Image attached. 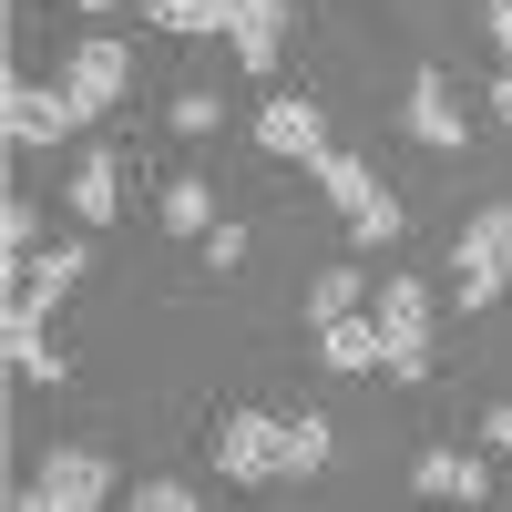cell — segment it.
I'll return each instance as SVG.
<instances>
[{
	"label": "cell",
	"instance_id": "cell-1",
	"mask_svg": "<svg viewBox=\"0 0 512 512\" xmlns=\"http://www.w3.org/2000/svg\"><path fill=\"white\" fill-rule=\"evenodd\" d=\"M308 175L328 185V205H338V216H349V236H359V246H390V236H400V195L379 185V175H369L359 154H338V144H328V154L308 164Z\"/></svg>",
	"mask_w": 512,
	"mask_h": 512
},
{
	"label": "cell",
	"instance_id": "cell-2",
	"mask_svg": "<svg viewBox=\"0 0 512 512\" xmlns=\"http://www.w3.org/2000/svg\"><path fill=\"white\" fill-rule=\"evenodd\" d=\"M502 287H512V205H482L451 246V297L461 308H492Z\"/></svg>",
	"mask_w": 512,
	"mask_h": 512
},
{
	"label": "cell",
	"instance_id": "cell-3",
	"mask_svg": "<svg viewBox=\"0 0 512 512\" xmlns=\"http://www.w3.org/2000/svg\"><path fill=\"white\" fill-rule=\"evenodd\" d=\"M113 492V461L93 451V441H62V451H41V472H31V492H11L21 512H93Z\"/></svg>",
	"mask_w": 512,
	"mask_h": 512
},
{
	"label": "cell",
	"instance_id": "cell-4",
	"mask_svg": "<svg viewBox=\"0 0 512 512\" xmlns=\"http://www.w3.org/2000/svg\"><path fill=\"white\" fill-rule=\"evenodd\" d=\"M379 338H390V379H431V287L420 277H390L379 287Z\"/></svg>",
	"mask_w": 512,
	"mask_h": 512
},
{
	"label": "cell",
	"instance_id": "cell-5",
	"mask_svg": "<svg viewBox=\"0 0 512 512\" xmlns=\"http://www.w3.org/2000/svg\"><path fill=\"white\" fill-rule=\"evenodd\" d=\"M277 451H287V420H277V410H236L226 431H216V472H236V482H277Z\"/></svg>",
	"mask_w": 512,
	"mask_h": 512
},
{
	"label": "cell",
	"instance_id": "cell-6",
	"mask_svg": "<svg viewBox=\"0 0 512 512\" xmlns=\"http://www.w3.org/2000/svg\"><path fill=\"white\" fill-rule=\"evenodd\" d=\"M72 123H82V103L52 93V82H11V93H0V134L11 144H62Z\"/></svg>",
	"mask_w": 512,
	"mask_h": 512
},
{
	"label": "cell",
	"instance_id": "cell-7",
	"mask_svg": "<svg viewBox=\"0 0 512 512\" xmlns=\"http://www.w3.org/2000/svg\"><path fill=\"white\" fill-rule=\"evenodd\" d=\"M256 144H267L277 164H318L328 154V123H318V103L277 93V103H256Z\"/></svg>",
	"mask_w": 512,
	"mask_h": 512
},
{
	"label": "cell",
	"instance_id": "cell-8",
	"mask_svg": "<svg viewBox=\"0 0 512 512\" xmlns=\"http://www.w3.org/2000/svg\"><path fill=\"white\" fill-rule=\"evenodd\" d=\"M123 82H134L123 41H82V52H72V72H62V93H72L82 113H103V103H123Z\"/></svg>",
	"mask_w": 512,
	"mask_h": 512
},
{
	"label": "cell",
	"instance_id": "cell-9",
	"mask_svg": "<svg viewBox=\"0 0 512 512\" xmlns=\"http://www.w3.org/2000/svg\"><path fill=\"white\" fill-rule=\"evenodd\" d=\"M41 328H52V308L11 297V318H0V349H11V369H21V379H62V349H52Z\"/></svg>",
	"mask_w": 512,
	"mask_h": 512
},
{
	"label": "cell",
	"instance_id": "cell-10",
	"mask_svg": "<svg viewBox=\"0 0 512 512\" xmlns=\"http://www.w3.org/2000/svg\"><path fill=\"white\" fill-rule=\"evenodd\" d=\"M277 31H287V0H226V41H236L246 72L277 62Z\"/></svg>",
	"mask_w": 512,
	"mask_h": 512
},
{
	"label": "cell",
	"instance_id": "cell-11",
	"mask_svg": "<svg viewBox=\"0 0 512 512\" xmlns=\"http://www.w3.org/2000/svg\"><path fill=\"white\" fill-rule=\"evenodd\" d=\"M410 492H431V502H492V472L461 461V451H420L410 461Z\"/></svg>",
	"mask_w": 512,
	"mask_h": 512
},
{
	"label": "cell",
	"instance_id": "cell-12",
	"mask_svg": "<svg viewBox=\"0 0 512 512\" xmlns=\"http://www.w3.org/2000/svg\"><path fill=\"white\" fill-rule=\"evenodd\" d=\"M410 134H420V144H441V154H461V134H472L441 72H431V82H420V93H410Z\"/></svg>",
	"mask_w": 512,
	"mask_h": 512
},
{
	"label": "cell",
	"instance_id": "cell-13",
	"mask_svg": "<svg viewBox=\"0 0 512 512\" xmlns=\"http://www.w3.org/2000/svg\"><path fill=\"white\" fill-rule=\"evenodd\" d=\"M318 359H328V369H379V359H390V338H379V318L359 328V308H349V318L318 328Z\"/></svg>",
	"mask_w": 512,
	"mask_h": 512
},
{
	"label": "cell",
	"instance_id": "cell-14",
	"mask_svg": "<svg viewBox=\"0 0 512 512\" xmlns=\"http://www.w3.org/2000/svg\"><path fill=\"white\" fill-rule=\"evenodd\" d=\"M328 472V420L318 410H287V451H277V482H308Z\"/></svg>",
	"mask_w": 512,
	"mask_h": 512
},
{
	"label": "cell",
	"instance_id": "cell-15",
	"mask_svg": "<svg viewBox=\"0 0 512 512\" xmlns=\"http://www.w3.org/2000/svg\"><path fill=\"white\" fill-rule=\"evenodd\" d=\"M72 277H82V246H41L31 267H21V297H31V308H62Z\"/></svg>",
	"mask_w": 512,
	"mask_h": 512
},
{
	"label": "cell",
	"instance_id": "cell-16",
	"mask_svg": "<svg viewBox=\"0 0 512 512\" xmlns=\"http://www.w3.org/2000/svg\"><path fill=\"white\" fill-rule=\"evenodd\" d=\"M113 205H123L113 164H103V154H93V164H72V216H82V226H113Z\"/></svg>",
	"mask_w": 512,
	"mask_h": 512
},
{
	"label": "cell",
	"instance_id": "cell-17",
	"mask_svg": "<svg viewBox=\"0 0 512 512\" xmlns=\"http://www.w3.org/2000/svg\"><path fill=\"white\" fill-rule=\"evenodd\" d=\"M164 226H175V236H205V226H216V195H205V175H175V185H164Z\"/></svg>",
	"mask_w": 512,
	"mask_h": 512
},
{
	"label": "cell",
	"instance_id": "cell-18",
	"mask_svg": "<svg viewBox=\"0 0 512 512\" xmlns=\"http://www.w3.org/2000/svg\"><path fill=\"white\" fill-rule=\"evenodd\" d=\"M0 256H11V277L41 256V216H31V195H11V205H0Z\"/></svg>",
	"mask_w": 512,
	"mask_h": 512
},
{
	"label": "cell",
	"instance_id": "cell-19",
	"mask_svg": "<svg viewBox=\"0 0 512 512\" xmlns=\"http://www.w3.org/2000/svg\"><path fill=\"white\" fill-rule=\"evenodd\" d=\"M349 308H359V267H328V277L308 287V318L328 328V318H349Z\"/></svg>",
	"mask_w": 512,
	"mask_h": 512
},
{
	"label": "cell",
	"instance_id": "cell-20",
	"mask_svg": "<svg viewBox=\"0 0 512 512\" xmlns=\"http://www.w3.org/2000/svg\"><path fill=\"white\" fill-rule=\"evenodd\" d=\"M164 31H226V0H144Z\"/></svg>",
	"mask_w": 512,
	"mask_h": 512
},
{
	"label": "cell",
	"instance_id": "cell-21",
	"mask_svg": "<svg viewBox=\"0 0 512 512\" xmlns=\"http://www.w3.org/2000/svg\"><path fill=\"white\" fill-rule=\"evenodd\" d=\"M123 502H134V512H185L195 492H185L175 472H154V482H134V492H123Z\"/></svg>",
	"mask_w": 512,
	"mask_h": 512
},
{
	"label": "cell",
	"instance_id": "cell-22",
	"mask_svg": "<svg viewBox=\"0 0 512 512\" xmlns=\"http://www.w3.org/2000/svg\"><path fill=\"white\" fill-rule=\"evenodd\" d=\"M195 246H205V267H216V277H226V267H236V256H246V226H226V216H216V226H205Z\"/></svg>",
	"mask_w": 512,
	"mask_h": 512
},
{
	"label": "cell",
	"instance_id": "cell-23",
	"mask_svg": "<svg viewBox=\"0 0 512 512\" xmlns=\"http://www.w3.org/2000/svg\"><path fill=\"white\" fill-rule=\"evenodd\" d=\"M175 123H185V134H216L226 103H216V93H185V103H175Z\"/></svg>",
	"mask_w": 512,
	"mask_h": 512
},
{
	"label": "cell",
	"instance_id": "cell-24",
	"mask_svg": "<svg viewBox=\"0 0 512 512\" xmlns=\"http://www.w3.org/2000/svg\"><path fill=\"white\" fill-rule=\"evenodd\" d=\"M482 441H492V451H512V410H482Z\"/></svg>",
	"mask_w": 512,
	"mask_h": 512
},
{
	"label": "cell",
	"instance_id": "cell-25",
	"mask_svg": "<svg viewBox=\"0 0 512 512\" xmlns=\"http://www.w3.org/2000/svg\"><path fill=\"white\" fill-rule=\"evenodd\" d=\"M492 41H502V62H512V0H492Z\"/></svg>",
	"mask_w": 512,
	"mask_h": 512
},
{
	"label": "cell",
	"instance_id": "cell-26",
	"mask_svg": "<svg viewBox=\"0 0 512 512\" xmlns=\"http://www.w3.org/2000/svg\"><path fill=\"white\" fill-rule=\"evenodd\" d=\"M492 113H502V134H512V62H502V82H492Z\"/></svg>",
	"mask_w": 512,
	"mask_h": 512
},
{
	"label": "cell",
	"instance_id": "cell-27",
	"mask_svg": "<svg viewBox=\"0 0 512 512\" xmlns=\"http://www.w3.org/2000/svg\"><path fill=\"white\" fill-rule=\"evenodd\" d=\"M82 11H113V0H82Z\"/></svg>",
	"mask_w": 512,
	"mask_h": 512
}]
</instances>
